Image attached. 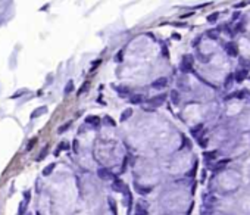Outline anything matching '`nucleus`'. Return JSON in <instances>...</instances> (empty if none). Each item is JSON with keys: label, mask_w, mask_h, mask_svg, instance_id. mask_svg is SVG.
<instances>
[{"label": "nucleus", "mask_w": 250, "mask_h": 215, "mask_svg": "<svg viewBox=\"0 0 250 215\" xmlns=\"http://www.w3.org/2000/svg\"><path fill=\"white\" fill-rule=\"evenodd\" d=\"M109 203H110V208H112V211H114V214H116V208H115V202H114V199H109Z\"/></svg>", "instance_id": "obj_27"}, {"label": "nucleus", "mask_w": 250, "mask_h": 215, "mask_svg": "<svg viewBox=\"0 0 250 215\" xmlns=\"http://www.w3.org/2000/svg\"><path fill=\"white\" fill-rule=\"evenodd\" d=\"M35 143H37V137H34V138H31V140L28 142V146H27V150H31L34 146H35Z\"/></svg>", "instance_id": "obj_24"}, {"label": "nucleus", "mask_w": 250, "mask_h": 215, "mask_svg": "<svg viewBox=\"0 0 250 215\" xmlns=\"http://www.w3.org/2000/svg\"><path fill=\"white\" fill-rule=\"evenodd\" d=\"M180 68H181L182 72H190L191 68H193V58L189 56V55H185V56L182 58V62H181Z\"/></svg>", "instance_id": "obj_1"}, {"label": "nucleus", "mask_w": 250, "mask_h": 215, "mask_svg": "<svg viewBox=\"0 0 250 215\" xmlns=\"http://www.w3.org/2000/svg\"><path fill=\"white\" fill-rule=\"evenodd\" d=\"M165 100H166V94H159V96H155L153 99H150L149 105L152 108H159L165 103Z\"/></svg>", "instance_id": "obj_2"}, {"label": "nucleus", "mask_w": 250, "mask_h": 215, "mask_svg": "<svg viewBox=\"0 0 250 215\" xmlns=\"http://www.w3.org/2000/svg\"><path fill=\"white\" fill-rule=\"evenodd\" d=\"M212 215H214V214H212Z\"/></svg>", "instance_id": "obj_35"}, {"label": "nucleus", "mask_w": 250, "mask_h": 215, "mask_svg": "<svg viewBox=\"0 0 250 215\" xmlns=\"http://www.w3.org/2000/svg\"><path fill=\"white\" fill-rule=\"evenodd\" d=\"M114 190L125 193V192H127V186H125L121 180H115V181H114Z\"/></svg>", "instance_id": "obj_8"}, {"label": "nucleus", "mask_w": 250, "mask_h": 215, "mask_svg": "<svg viewBox=\"0 0 250 215\" xmlns=\"http://www.w3.org/2000/svg\"><path fill=\"white\" fill-rule=\"evenodd\" d=\"M72 90H74V83H72V81H68V84H66V87H65V94H69Z\"/></svg>", "instance_id": "obj_22"}, {"label": "nucleus", "mask_w": 250, "mask_h": 215, "mask_svg": "<svg viewBox=\"0 0 250 215\" xmlns=\"http://www.w3.org/2000/svg\"><path fill=\"white\" fill-rule=\"evenodd\" d=\"M97 175H99L102 180H110L112 177H114V175H112V172H110L107 168H99V170H97Z\"/></svg>", "instance_id": "obj_7"}, {"label": "nucleus", "mask_w": 250, "mask_h": 215, "mask_svg": "<svg viewBox=\"0 0 250 215\" xmlns=\"http://www.w3.org/2000/svg\"><path fill=\"white\" fill-rule=\"evenodd\" d=\"M218 19V14H212L210 16H207V21L209 22H214V21H216Z\"/></svg>", "instance_id": "obj_26"}, {"label": "nucleus", "mask_w": 250, "mask_h": 215, "mask_svg": "<svg viewBox=\"0 0 250 215\" xmlns=\"http://www.w3.org/2000/svg\"><path fill=\"white\" fill-rule=\"evenodd\" d=\"M199 144H200V146H202V147H205V146L207 144V142H206V138H203V140H200V142H199Z\"/></svg>", "instance_id": "obj_31"}, {"label": "nucleus", "mask_w": 250, "mask_h": 215, "mask_svg": "<svg viewBox=\"0 0 250 215\" xmlns=\"http://www.w3.org/2000/svg\"><path fill=\"white\" fill-rule=\"evenodd\" d=\"M228 162H230L228 159H222V161L216 162L215 165H214V171H221V170H224L225 167H227V163H228Z\"/></svg>", "instance_id": "obj_10"}, {"label": "nucleus", "mask_w": 250, "mask_h": 215, "mask_svg": "<svg viewBox=\"0 0 250 215\" xmlns=\"http://www.w3.org/2000/svg\"><path fill=\"white\" fill-rule=\"evenodd\" d=\"M25 93H28L27 88H24V90H21V92H16L14 96H12V99H16V97H19V96H22V94H25Z\"/></svg>", "instance_id": "obj_25"}, {"label": "nucleus", "mask_w": 250, "mask_h": 215, "mask_svg": "<svg viewBox=\"0 0 250 215\" xmlns=\"http://www.w3.org/2000/svg\"><path fill=\"white\" fill-rule=\"evenodd\" d=\"M71 124H72V122L69 121V122H66V124H64V125H60V127L57 128V134H64V133H65V131H66V130L71 127Z\"/></svg>", "instance_id": "obj_20"}, {"label": "nucleus", "mask_w": 250, "mask_h": 215, "mask_svg": "<svg viewBox=\"0 0 250 215\" xmlns=\"http://www.w3.org/2000/svg\"><path fill=\"white\" fill-rule=\"evenodd\" d=\"M27 206H28V202L24 199V202L19 205V209H18V215H25V211H27Z\"/></svg>", "instance_id": "obj_18"}, {"label": "nucleus", "mask_w": 250, "mask_h": 215, "mask_svg": "<svg viewBox=\"0 0 250 215\" xmlns=\"http://www.w3.org/2000/svg\"><path fill=\"white\" fill-rule=\"evenodd\" d=\"M105 122H106V124H110V125H115V122L112 121L110 117H105Z\"/></svg>", "instance_id": "obj_28"}, {"label": "nucleus", "mask_w": 250, "mask_h": 215, "mask_svg": "<svg viewBox=\"0 0 250 215\" xmlns=\"http://www.w3.org/2000/svg\"><path fill=\"white\" fill-rule=\"evenodd\" d=\"M130 102L132 105H140V103H143V96L141 94H131Z\"/></svg>", "instance_id": "obj_12"}, {"label": "nucleus", "mask_w": 250, "mask_h": 215, "mask_svg": "<svg viewBox=\"0 0 250 215\" xmlns=\"http://www.w3.org/2000/svg\"><path fill=\"white\" fill-rule=\"evenodd\" d=\"M224 49L227 50V53H228L230 56H237V55H239V49H237V44H235V43H232V41L225 43Z\"/></svg>", "instance_id": "obj_4"}, {"label": "nucleus", "mask_w": 250, "mask_h": 215, "mask_svg": "<svg viewBox=\"0 0 250 215\" xmlns=\"http://www.w3.org/2000/svg\"><path fill=\"white\" fill-rule=\"evenodd\" d=\"M47 152H49V146H44V149L40 152V155H39V158H37V161H43L47 156Z\"/></svg>", "instance_id": "obj_21"}, {"label": "nucleus", "mask_w": 250, "mask_h": 215, "mask_svg": "<svg viewBox=\"0 0 250 215\" xmlns=\"http://www.w3.org/2000/svg\"><path fill=\"white\" fill-rule=\"evenodd\" d=\"M135 215H146V212L144 211H140V208H139V211L135 212Z\"/></svg>", "instance_id": "obj_33"}, {"label": "nucleus", "mask_w": 250, "mask_h": 215, "mask_svg": "<svg viewBox=\"0 0 250 215\" xmlns=\"http://www.w3.org/2000/svg\"><path fill=\"white\" fill-rule=\"evenodd\" d=\"M247 75H249V71L247 69H239V71L235 72V75H234V80L237 83H241V81H244L247 78Z\"/></svg>", "instance_id": "obj_6"}, {"label": "nucleus", "mask_w": 250, "mask_h": 215, "mask_svg": "<svg viewBox=\"0 0 250 215\" xmlns=\"http://www.w3.org/2000/svg\"><path fill=\"white\" fill-rule=\"evenodd\" d=\"M203 205L205 206H210V208H214L216 205V197L214 195H210V193H206L203 196Z\"/></svg>", "instance_id": "obj_5"}, {"label": "nucleus", "mask_w": 250, "mask_h": 215, "mask_svg": "<svg viewBox=\"0 0 250 215\" xmlns=\"http://www.w3.org/2000/svg\"><path fill=\"white\" fill-rule=\"evenodd\" d=\"M116 60H118V62L122 60V53H118V55H116Z\"/></svg>", "instance_id": "obj_34"}, {"label": "nucleus", "mask_w": 250, "mask_h": 215, "mask_svg": "<svg viewBox=\"0 0 250 215\" xmlns=\"http://www.w3.org/2000/svg\"><path fill=\"white\" fill-rule=\"evenodd\" d=\"M205 158H206L207 161H210V159H216V152H209V153H205Z\"/></svg>", "instance_id": "obj_23"}, {"label": "nucleus", "mask_w": 250, "mask_h": 215, "mask_svg": "<svg viewBox=\"0 0 250 215\" xmlns=\"http://www.w3.org/2000/svg\"><path fill=\"white\" fill-rule=\"evenodd\" d=\"M30 196H31V193H30V192H25V193H24V199L27 200V202H30Z\"/></svg>", "instance_id": "obj_29"}, {"label": "nucleus", "mask_w": 250, "mask_h": 215, "mask_svg": "<svg viewBox=\"0 0 250 215\" xmlns=\"http://www.w3.org/2000/svg\"><path fill=\"white\" fill-rule=\"evenodd\" d=\"M46 112H47V108H46V106H41V108H39V109H35V111L31 113V119L40 117V115H44Z\"/></svg>", "instance_id": "obj_9"}, {"label": "nucleus", "mask_w": 250, "mask_h": 215, "mask_svg": "<svg viewBox=\"0 0 250 215\" xmlns=\"http://www.w3.org/2000/svg\"><path fill=\"white\" fill-rule=\"evenodd\" d=\"M55 167H56V163H50V165H47L44 170H43V175L44 177H47V175H50L53 172V170H55Z\"/></svg>", "instance_id": "obj_16"}, {"label": "nucleus", "mask_w": 250, "mask_h": 215, "mask_svg": "<svg viewBox=\"0 0 250 215\" xmlns=\"http://www.w3.org/2000/svg\"><path fill=\"white\" fill-rule=\"evenodd\" d=\"M87 85H89V84H87V83H85V84H84V85H82V87H81V90H80V92H78V94H81V93H82V92H84V90H85V88H87Z\"/></svg>", "instance_id": "obj_32"}, {"label": "nucleus", "mask_w": 250, "mask_h": 215, "mask_svg": "<svg viewBox=\"0 0 250 215\" xmlns=\"http://www.w3.org/2000/svg\"><path fill=\"white\" fill-rule=\"evenodd\" d=\"M212 212H214V208H210V206H202L200 208V215H212Z\"/></svg>", "instance_id": "obj_17"}, {"label": "nucleus", "mask_w": 250, "mask_h": 215, "mask_svg": "<svg viewBox=\"0 0 250 215\" xmlns=\"http://www.w3.org/2000/svg\"><path fill=\"white\" fill-rule=\"evenodd\" d=\"M85 122L90 124V125H94V127H97V125L100 124V118L99 117H87L85 118Z\"/></svg>", "instance_id": "obj_14"}, {"label": "nucleus", "mask_w": 250, "mask_h": 215, "mask_svg": "<svg viewBox=\"0 0 250 215\" xmlns=\"http://www.w3.org/2000/svg\"><path fill=\"white\" fill-rule=\"evenodd\" d=\"M115 90L121 94V96H127L130 94V88L127 85H115Z\"/></svg>", "instance_id": "obj_11"}, {"label": "nucleus", "mask_w": 250, "mask_h": 215, "mask_svg": "<svg viewBox=\"0 0 250 215\" xmlns=\"http://www.w3.org/2000/svg\"><path fill=\"white\" fill-rule=\"evenodd\" d=\"M244 6H246V2H240L239 5H237V3L234 5V7H235V9H237V7H244Z\"/></svg>", "instance_id": "obj_30"}, {"label": "nucleus", "mask_w": 250, "mask_h": 215, "mask_svg": "<svg viewBox=\"0 0 250 215\" xmlns=\"http://www.w3.org/2000/svg\"><path fill=\"white\" fill-rule=\"evenodd\" d=\"M169 96H171V100H172V103H174V105H178V103H180L181 96H180V93H178L177 90H172Z\"/></svg>", "instance_id": "obj_13"}, {"label": "nucleus", "mask_w": 250, "mask_h": 215, "mask_svg": "<svg viewBox=\"0 0 250 215\" xmlns=\"http://www.w3.org/2000/svg\"><path fill=\"white\" fill-rule=\"evenodd\" d=\"M150 85H152V88H155V90H162V88H165L168 85V80L165 77H160V78H156Z\"/></svg>", "instance_id": "obj_3"}, {"label": "nucleus", "mask_w": 250, "mask_h": 215, "mask_svg": "<svg viewBox=\"0 0 250 215\" xmlns=\"http://www.w3.org/2000/svg\"><path fill=\"white\" fill-rule=\"evenodd\" d=\"M131 115H132V109H131V108L125 109V111L121 113V121H127L128 118H131Z\"/></svg>", "instance_id": "obj_15"}, {"label": "nucleus", "mask_w": 250, "mask_h": 215, "mask_svg": "<svg viewBox=\"0 0 250 215\" xmlns=\"http://www.w3.org/2000/svg\"><path fill=\"white\" fill-rule=\"evenodd\" d=\"M232 81H235V80H234V75H232V74H230L228 77L225 78V81H224V87H225V88H230V87H231V84H232Z\"/></svg>", "instance_id": "obj_19"}]
</instances>
